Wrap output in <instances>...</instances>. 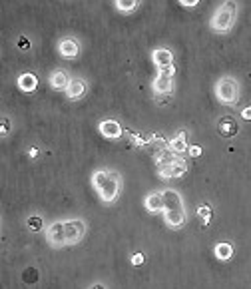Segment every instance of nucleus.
Masks as SVG:
<instances>
[{"mask_svg":"<svg viewBox=\"0 0 251 289\" xmlns=\"http://www.w3.org/2000/svg\"><path fill=\"white\" fill-rule=\"evenodd\" d=\"M174 160H176V156L168 148L165 150H157V154H155V164H159V168L161 166H170Z\"/></svg>","mask_w":251,"mask_h":289,"instance_id":"obj_22","label":"nucleus"},{"mask_svg":"<svg viewBox=\"0 0 251 289\" xmlns=\"http://www.w3.org/2000/svg\"><path fill=\"white\" fill-rule=\"evenodd\" d=\"M241 118H243V120H251V106H247V108H243V110H241Z\"/></svg>","mask_w":251,"mask_h":289,"instance_id":"obj_30","label":"nucleus"},{"mask_svg":"<svg viewBox=\"0 0 251 289\" xmlns=\"http://www.w3.org/2000/svg\"><path fill=\"white\" fill-rule=\"evenodd\" d=\"M235 16H237V4L235 2H225L221 8L215 10V14L209 20V26H211L213 32L225 34V32H229L233 28Z\"/></svg>","mask_w":251,"mask_h":289,"instance_id":"obj_2","label":"nucleus"},{"mask_svg":"<svg viewBox=\"0 0 251 289\" xmlns=\"http://www.w3.org/2000/svg\"><path fill=\"white\" fill-rule=\"evenodd\" d=\"M161 216H163V222H165L170 228H174V230L184 228V226H186V222H188L186 210H184V212H163Z\"/></svg>","mask_w":251,"mask_h":289,"instance_id":"obj_16","label":"nucleus"},{"mask_svg":"<svg viewBox=\"0 0 251 289\" xmlns=\"http://www.w3.org/2000/svg\"><path fill=\"white\" fill-rule=\"evenodd\" d=\"M174 74H176L174 66L157 70V76L153 80V92H155V96H168V94L174 92Z\"/></svg>","mask_w":251,"mask_h":289,"instance_id":"obj_4","label":"nucleus"},{"mask_svg":"<svg viewBox=\"0 0 251 289\" xmlns=\"http://www.w3.org/2000/svg\"><path fill=\"white\" fill-rule=\"evenodd\" d=\"M215 96L221 104H235L239 98V82L231 76H223L215 84Z\"/></svg>","mask_w":251,"mask_h":289,"instance_id":"obj_3","label":"nucleus"},{"mask_svg":"<svg viewBox=\"0 0 251 289\" xmlns=\"http://www.w3.org/2000/svg\"><path fill=\"white\" fill-rule=\"evenodd\" d=\"M161 198H163V212H184L186 210L182 196L176 189H163Z\"/></svg>","mask_w":251,"mask_h":289,"instance_id":"obj_9","label":"nucleus"},{"mask_svg":"<svg viewBox=\"0 0 251 289\" xmlns=\"http://www.w3.org/2000/svg\"><path fill=\"white\" fill-rule=\"evenodd\" d=\"M90 289H106V287H104L102 283H94V285H92V287H90Z\"/></svg>","mask_w":251,"mask_h":289,"instance_id":"obj_32","label":"nucleus"},{"mask_svg":"<svg viewBox=\"0 0 251 289\" xmlns=\"http://www.w3.org/2000/svg\"><path fill=\"white\" fill-rule=\"evenodd\" d=\"M92 185L104 204H112L120 196L122 179H120V173L114 170H96L92 173Z\"/></svg>","mask_w":251,"mask_h":289,"instance_id":"obj_1","label":"nucleus"},{"mask_svg":"<svg viewBox=\"0 0 251 289\" xmlns=\"http://www.w3.org/2000/svg\"><path fill=\"white\" fill-rule=\"evenodd\" d=\"M58 52H60L62 58L72 60V58H76L80 54V42L74 40V38H64V40H60V44H58Z\"/></svg>","mask_w":251,"mask_h":289,"instance_id":"obj_12","label":"nucleus"},{"mask_svg":"<svg viewBox=\"0 0 251 289\" xmlns=\"http://www.w3.org/2000/svg\"><path fill=\"white\" fill-rule=\"evenodd\" d=\"M188 148L190 146H188V140H186V130H180V134L174 140L168 142V150L178 158H184V154H188Z\"/></svg>","mask_w":251,"mask_h":289,"instance_id":"obj_11","label":"nucleus"},{"mask_svg":"<svg viewBox=\"0 0 251 289\" xmlns=\"http://www.w3.org/2000/svg\"><path fill=\"white\" fill-rule=\"evenodd\" d=\"M144 206L150 214H163V198H161V191H151L146 196L144 200Z\"/></svg>","mask_w":251,"mask_h":289,"instance_id":"obj_15","label":"nucleus"},{"mask_svg":"<svg viewBox=\"0 0 251 289\" xmlns=\"http://www.w3.org/2000/svg\"><path fill=\"white\" fill-rule=\"evenodd\" d=\"M138 4H140V0H116L114 2V6H116V10H120V12H134L136 8H138Z\"/></svg>","mask_w":251,"mask_h":289,"instance_id":"obj_21","label":"nucleus"},{"mask_svg":"<svg viewBox=\"0 0 251 289\" xmlns=\"http://www.w3.org/2000/svg\"><path fill=\"white\" fill-rule=\"evenodd\" d=\"M217 134L221 138H235L239 134V124L233 116H221V120L217 122Z\"/></svg>","mask_w":251,"mask_h":289,"instance_id":"obj_7","label":"nucleus"},{"mask_svg":"<svg viewBox=\"0 0 251 289\" xmlns=\"http://www.w3.org/2000/svg\"><path fill=\"white\" fill-rule=\"evenodd\" d=\"M151 60H153V64L157 66V70H159V68L174 66V54H172V50H168V48H155V50L151 52Z\"/></svg>","mask_w":251,"mask_h":289,"instance_id":"obj_13","label":"nucleus"},{"mask_svg":"<svg viewBox=\"0 0 251 289\" xmlns=\"http://www.w3.org/2000/svg\"><path fill=\"white\" fill-rule=\"evenodd\" d=\"M26 226H28V230L30 231H40L44 228V222H42V218H38V216H30L28 220H26Z\"/></svg>","mask_w":251,"mask_h":289,"instance_id":"obj_24","label":"nucleus"},{"mask_svg":"<svg viewBox=\"0 0 251 289\" xmlns=\"http://www.w3.org/2000/svg\"><path fill=\"white\" fill-rule=\"evenodd\" d=\"M10 130H12L10 120H8V118H4V116H0V138H6V136L10 134Z\"/></svg>","mask_w":251,"mask_h":289,"instance_id":"obj_25","label":"nucleus"},{"mask_svg":"<svg viewBox=\"0 0 251 289\" xmlns=\"http://www.w3.org/2000/svg\"><path fill=\"white\" fill-rule=\"evenodd\" d=\"M98 130H100L102 136L108 138V140H120L122 134H124V128L116 120H104V122H100Z\"/></svg>","mask_w":251,"mask_h":289,"instance_id":"obj_10","label":"nucleus"},{"mask_svg":"<svg viewBox=\"0 0 251 289\" xmlns=\"http://www.w3.org/2000/svg\"><path fill=\"white\" fill-rule=\"evenodd\" d=\"M22 279H24V283H36L38 281V269L36 267H26L22 271Z\"/></svg>","mask_w":251,"mask_h":289,"instance_id":"obj_23","label":"nucleus"},{"mask_svg":"<svg viewBox=\"0 0 251 289\" xmlns=\"http://www.w3.org/2000/svg\"><path fill=\"white\" fill-rule=\"evenodd\" d=\"M144 261H146V257H144V253H134L132 255V265H144Z\"/></svg>","mask_w":251,"mask_h":289,"instance_id":"obj_26","label":"nucleus"},{"mask_svg":"<svg viewBox=\"0 0 251 289\" xmlns=\"http://www.w3.org/2000/svg\"><path fill=\"white\" fill-rule=\"evenodd\" d=\"M18 88L22 90V92H26V94H30V92H34L36 88H38V78H36V74H32V72H24V74H20L18 76Z\"/></svg>","mask_w":251,"mask_h":289,"instance_id":"obj_17","label":"nucleus"},{"mask_svg":"<svg viewBox=\"0 0 251 289\" xmlns=\"http://www.w3.org/2000/svg\"><path fill=\"white\" fill-rule=\"evenodd\" d=\"M18 48H20V50H28V48H30V40H28L26 36H20V38H18Z\"/></svg>","mask_w":251,"mask_h":289,"instance_id":"obj_27","label":"nucleus"},{"mask_svg":"<svg viewBox=\"0 0 251 289\" xmlns=\"http://www.w3.org/2000/svg\"><path fill=\"white\" fill-rule=\"evenodd\" d=\"M46 239L52 247H66V235H64V222H54L46 230Z\"/></svg>","mask_w":251,"mask_h":289,"instance_id":"obj_8","label":"nucleus"},{"mask_svg":"<svg viewBox=\"0 0 251 289\" xmlns=\"http://www.w3.org/2000/svg\"><path fill=\"white\" fill-rule=\"evenodd\" d=\"M86 94V82L82 78H72L68 88H66V96L68 100H80Z\"/></svg>","mask_w":251,"mask_h":289,"instance_id":"obj_14","label":"nucleus"},{"mask_svg":"<svg viewBox=\"0 0 251 289\" xmlns=\"http://www.w3.org/2000/svg\"><path fill=\"white\" fill-rule=\"evenodd\" d=\"M213 253H215V257H217L219 261H229V259L233 257V245H231L229 241H219V243L215 245Z\"/></svg>","mask_w":251,"mask_h":289,"instance_id":"obj_19","label":"nucleus"},{"mask_svg":"<svg viewBox=\"0 0 251 289\" xmlns=\"http://www.w3.org/2000/svg\"><path fill=\"white\" fill-rule=\"evenodd\" d=\"M196 214H198V220H200L201 228H207V226L211 224V220H213V212H211V208H209L207 204H201Z\"/></svg>","mask_w":251,"mask_h":289,"instance_id":"obj_20","label":"nucleus"},{"mask_svg":"<svg viewBox=\"0 0 251 289\" xmlns=\"http://www.w3.org/2000/svg\"><path fill=\"white\" fill-rule=\"evenodd\" d=\"M86 233V224L82 220H68L64 222V235H66V245H76L82 241Z\"/></svg>","mask_w":251,"mask_h":289,"instance_id":"obj_5","label":"nucleus"},{"mask_svg":"<svg viewBox=\"0 0 251 289\" xmlns=\"http://www.w3.org/2000/svg\"><path fill=\"white\" fill-rule=\"evenodd\" d=\"M180 4H182V6H188V8H194V6H198V4H200V0H192V2H188V0H180Z\"/></svg>","mask_w":251,"mask_h":289,"instance_id":"obj_29","label":"nucleus"},{"mask_svg":"<svg viewBox=\"0 0 251 289\" xmlns=\"http://www.w3.org/2000/svg\"><path fill=\"white\" fill-rule=\"evenodd\" d=\"M188 154H190V158H200L201 148L200 146H190V148H188Z\"/></svg>","mask_w":251,"mask_h":289,"instance_id":"obj_28","label":"nucleus"},{"mask_svg":"<svg viewBox=\"0 0 251 289\" xmlns=\"http://www.w3.org/2000/svg\"><path fill=\"white\" fill-rule=\"evenodd\" d=\"M68 84H70V78H68V74L66 72H62V70H56V72H52L50 74V86L54 90H58V92H66V88H68Z\"/></svg>","mask_w":251,"mask_h":289,"instance_id":"obj_18","label":"nucleus"},{"mask_svg":"<svg viewBox=\"0 0 251 289\" xmlns=\"http://www.w3.org/2000/svg\"><path fill=\"white\" fill-rule=\"evenodd\" d=\"M28 156H30V158H36V156H38V148H30Z\"/></svg>","mask_w":251,"mask_h":289,"instance_id":"obj_31","label":"nucleus"},{"mask_svg":"<svg viewBox=\"0 0 251 289\" xmlns=\"http://www.w3.org/2000/svg\"><path fill=\"white\" fill-rule=\"evenodd\" d=\"M188 172V160L186 158H178L176 156V160L170 164V166H161L157 173H159V177H163V179H174V177H182V175H186Z\"/></svg>","mask_w":251,"mask_h":289,"instance_id":"obj_6","label":"nucleus"}]
</instances>
